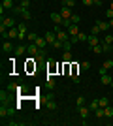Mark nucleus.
Masks as SVG:
<instances>
[{"label": "nucleus", "instance_id": "1", "mask_svg": "<svg viewBox=\"0 0 113 126\" xmlns=\"http://www.w3.org/2000/svg\"><path fill=\"white\" fill-rule=\"evenodd\" d=\"M19 40H27V34H28V28H27V23H19Z\"/></svg>", "mask_w": 113, "mask_h": 126}, {"label": "nucleus", "instance_id": "2", "mask_svg": "<svg viewBox=\"0 0 113 126\" xmlns=\"http://www.w3.org/2000/svg\"><path fill=\"white\" fill-rule=\"evenodd\" d=\"M2 25H4L6 28H13V26H15V17H4L2 15Z\"/></svg>", "mask_w": 113, "mask_h": 126}, {"label": "nucleus", "instance_id": "3", "mask_svg": "<svg viewBox=\"0 0 113 126\" xmlns=\"http://www.w3.org/2000/svg\"><path fill=\"white\" fill-rule=\"evenodd\" d=\"M27 89L25 85H19V83H10L6 87V90H15V92H23V90Z\"/></svg>", "mask_w": 113, "mask_h": 126}, {"label": "nucleus", "instance_id": "4", "mask_svg": "<svg viewBox=\"0 0 113 126\" xmlns=\"http://www.w3.org/2000/svg\"><path fill=\"white\" fill-rule=\"evenodd\" d=\"M59 13L64 17V19H72V15H74V13H72V8H68V6H62Z\"/></svg>", "mask_w": 113, "mask_h": 126}, {"label": "nucleus", "instance_id": "5", "mask_svg": "<svg viewBox=\"0 0 113 126\" xmlns=\"http://www.w3.org/2000/svg\"><path fill=\"white\" fill-rule=\"evenodd\" d=\"M77 111H79V117H81V119H87L89 113H91L89 105H77Z\"/></svg>", "mask_w": 113, "mask_h": 126}, {"label": "nucleus", "instance_id": "6", "mask_svg": "<svg viewBox=\"0 0 113 126\" xmlns=\"http://www.w3.org/2000/svg\"><path fill=\"white\" fill-rule=\"evenodd\" d=\"M43 38L47 40V43H49V45H53V43L57 42V34H55L53 30H47V32H45V36H43Z\"/></svg>", "mask_w": 113, "mask_h": 126}, {"label": "nucleus", "instance_id": "7", "mask_svg": "<svg viewBox=\"0 0 113 126\" xmlns=\"http://www.w3.org/2000/svg\"><path fill=\"white\" fill-rule=\"evenodd\" d=\"M8 115H15V109H10V107H6V105L2 104V107H0V117L4 119V117H8Z\"/></svg>", "mask_w": 113, "mask_h": 126}, {"label": "nucleus", "instance_id": "8", "mask_svg": "<svg viewBox=\"0 0 113 126\" xmlns=\"http://www.w3.org/2000/svg\"><path fill=\"white\" fill-rule=\"evenodd\" d=\"M87 43H89V47H94V45H100V40H98V36L96 34H91V36H89V40H87Z\"/></svg>", "mask_w": 113, "mask_h": 126}, {"label": "nucleus", "instance_id": "9", "mask_svg": "<svg viewBox=\"0 0 113 126\" xmlns=\"http://www.w3.org/2000/svg\"><path fill=\"white\" fill-rule=\"evenodd\" d=\"M38 51H40V47H38L36 43H32V45H27V53L30 55V57H36Z\"/></svg>", "mask_w": 113, "mask_h": 126}, {"label": "nucleus", "instance_id": "10", "mask_svg": "<svg viewBox=\"0 0 113 126\" xmlns=\"http://www.w3.org/2000/svg\"><path fill=\"white\" fill-rule=\"evenodd\" d=\"M51 21H53L55 25H62V23H64V17L60 15V13H51Z\"/></svg>", "mask_w": 113, "mask_h": 126}, {"label": "nucleus", "instance_id": "11", "mask_svg": "<svg viewBox=\"0 0 113 126\" xmlns=\"http://www.w3.org/2000/svg\"><path fill=\"white\" fill-rule=\"evenodd\" d=\"M2 51L4 53H11V51H15V49H13V45H11L8 40H2Z\"/></svg>", "mask_w": 113, "mask_h": 126}, {"label": "nucleus", "instance_id": "12", "mask_svg": "<svg viewBox=\"0 0 113 126\" xmlns=\"http://www.w3.org/2000/svg\"><path fill=\"white\" fill-rule=\"evenodd\" d=\"M111 81H113V77H111L109 74L100 75V83H102V85H111Z\"/></svg>", "mask_w": 113, "mask_h": 126}, {"label": "nucleus", "instance_id": "13", "mask_svg": "<svg viewBox=\"0 0 113 126\" xmlns=\"http://www.w3.org/2000/svg\"><path fill=\"white\" fill-rule=\"evenodd\" d=\"M66 30H68V34H70V36H77V34H79V26H77V25H70Z\"/></svg>", "mask_w": 113, "mask_h": 126}, {"label": "nucleus", "instance_id": "14", "mask_svg": "<svg viewBox=\"0 0 113 126\" xmlns=\"http://www.w3.org/2000/svg\"><path fill=\"white\" fill-rule=\"evenodd\" d=\"M98 23V26H100V30L102 32H108L111 26H109V21H96Z\"/></svg>", "mask_w": 113, "mask_h": 126}, {"label": "nucleus", "instance_id": "15", "mask_svg": "<svg viewBox=\"0 0 113 126\" xmlns=\"http://www.w3.org/2000/svg\"><path fill=\"white\" fill-rule=\"evenodd\" d=\"M34 43H36V45H38L40 49H45V45H49V43H47V40H45V38H40V36H38V40H36Z\"/></svg>", "mask_w": 113, "mask_h": 126}, {"label": "nucleus", "instance_id": "16", "mask_svg": "<svg viewBox=\"0 0 113 126\" xmlns=\"http://www.w3.org/2000/svg\"><path fill=\"white\" fill-rule=\"evenodd\" d=\"M17 38H19V28L17 26L10 28V40H17Z\"/></svg>", "mask_w": 113, "mask_h": 126}, {"label": "nucleus", "instance_id": "17", "mask_svg": "<svg viewBox=\"0 0 113 126\" xmlns=\"http://www.w3.org/2000/svg\"><path fill=\"white\" fill-rule=\"evenodd\" d=\"M62 60H64V64H70L72 62V51H64L62 53Z\"/></svg>", "mask_w": 113, "mask_h": 126}, {"label": "nucleus", "instance_id": "18", "mask_svg": "<svg viewBox=\"0 0 113 126\" xmlns=\"http://www.w3.org/2000/svg\"><path fill=\"white\" fill-rule=\"evenodd\" d=\"M27 10V8H23L21 4L19 6H15V8H13V10H11V13H13V15H23V11Z\"/></svg>", "mask_w": 113, "mask_h": 126}, {"label": "nucleus", "instance_id": "19", "mask_svg": "<svg viewBox=\"0 0 113 126\" xmlns=\"http://www.w3.org/2000/svg\"><path fill=\"white\" fill-rule=\"evenodd\" d=\"M15 57H21V55H25V53H27V47H25V45H19V47H15Z\"/></svg>", "mask_w": 113, "mask_h": 126}, {"label": "nucleus", "instance_id": "20", "mask_svg": "<svg viewBox=\"0 0 113 126\" xmlns=\"http://www.w3.org/2000/svg\"><path fill=\"white\" fill-rule=\"evenodd\" d=\"M2 6H4V10H13L15 6H13V0H2Z\"/></svg>", "mask_w": 113, "mask_h": 126}, {"label": "nucleus", "instance_id": "21", "mask_svg": "<svg viewBox=\"0 0 113 126\" xmlns=\"http://www.w3.org/2000/svg\"><path fill=\"white\" fill-rule=\"evenodd\" d=\"M34 58H36L38 62H43V60H45V51H43V49H40V51H38V55H36Z\"/></svg>", "mask_w": 113, "mask_h": 126}, {"label": "nucleus", "instance_id": "22", "mask_svg": "<svg viewBox=\"0 0 113 126\" xmlns=\"http://www.w3.org/2000/svg\"><path fill=\"white\" fill-rule=\"evenodd\" d=\"M47 89H49V90L55 89V79H53V75H51V74L47 75Z\"/></svg>", "mask_w": 113, "mask_h": 126}, {"label": "nucleus", "instance_id": "23", "mask_svg": "<svg viewBox=\"0 0 113 126\" xmlns=\"http://www.w3.org/2000/svg\"><path fill=\"white\" fill-rule=\"evenodd\" d=\"M98 107H100V100H92L91 104H89V109L91 111H96Z\"/></svg>", "mask_w": 113, "mask_h": 126}, {"label": "nucleus", "instance_id": "24", "mask_svg": "<svg viewBox=\"0 0 113 126\" xmlns=\"http://www.w3.org/2000/svg\"><path fill=\"white\" fill-rule=\"evenodd\" d=\"M27 40H28L30 43H34V42L38 40V34H36V32H28V34H27Z\"/></svg>", "mask_w": 113, "mask_h": 126}, {"label": "nucleus", "instance_id": "25", "mask_svg": "<svg viewBox=\"0 0 113 126\" xmlns=\"http://www.w3.org/2000/svg\"><path fill=\"white\" fill-rule=\"evenodd\" d=\"M94 115H96V119H104V117H106V113H104V107H98V109L94 111Z\"/></svg>", "mask_w": 113, "mask_h": 126}, {"label": "nucleus", "instance_id": "26", "mask_svg": "<svg viewBox=\"0 0 113 126\" xmlns=\"http://www.w3.org/2000/svg\"><path fill=\"white\" fill-rule=\"evenodd\" d=\"M75 38H77V43H79V42H87V40H89V36H87V34H83V32H79Z\"/></svg>", "mask_w": 113, "mask_h": 126}, {"label": "nucleus", "instance_id": "27", "mask_svg": "<svg viewBox=\"0 0 113 126\" xmlns=\"http://www.w3.org/2000/svg\"><path fill=\"white\" fill-rule=\"evenodd\" d=\"M72 47H74V43H72L70 40H66L64 45H62V49H64V51H72Z\"/></svg>", "mask_w": 113, "mask_h": 126}, {"label": "nucleus", "instance_id": "28", "mask_svg": "<svg viewBox=\"0 0 113 126\" xmlns=\"http://www.w3.org/2000/svg\"><path fill=\"white\" fill-rule=\"evenodd\" d=\"M104 113H106L108 119H111V117H113V107H109V105H108V107H104Z\"/></svg>", "mask_w": 113, "mask_h": 126}, {"label": "nucleus", "instance_id": "29", "mask_svg": "<svg viewBox=\"0 0 113 126\" xmlns=\"http://www.w3.org/2000/svg\"><path fill=\"white\" fill-rule=\"evenodd\" d=\"M23 19H27V21H30V19H34V15H32V13H30L28 10H25V11H23Z\"/></svg>", "mask_w": 113, "mask_h": 126}, {"label": "nucleus", "instance_id": "30", "mask_svg": "<svg viewBox=\"0 0 113 126\" xmlns=\"http://www.w3.org/2000/svg\"><path fill=\"white\" fill-rule=\"evenodd\" d=\"M108 105H109V100L106 96H102V98H100V107H108Z\"/></svg>", "mask_w": 113, "mask_h": 126}, {"label": "nucleus", "instance_id": "31", "mask_svg": "<svg viewBox=\"0 0 113 126\" xmlns=\"http://www.w3.org/2000/svg\"><path fill=\"white\" fill-rule=\"evenodd\" d=\"M91 51L94 53V55H100V53H104V49H102V45H94V47H92Z\"/></svg>", "mask_w": 113, "mask_h": 126}, {"label": "nucleus", "instance_id": "32", "mask_svg": "<svg viewBox=\"0 0 113 126\" xmlns=\"http://www.w3.org/2000/svg\"><path fill=\"white\" fill-rule=\"evenodd\" d=\"M102 42H106V43H109V45H113V34H106V38H104Z\"/></svg>", "mask_w": 113, "mask_h": 126}, {"label": "nucleus", "instance_id": "33", "mask_svg": "<svg viewBox=\"0 0 113 126\" xmlns=\"http://www.w3.org/2000/svg\"><path fill=\"white\" fill-rule=\"evenodd\" d=\"M102 49H104V53H109L113 49V45H109V43H106V42H102Z\"/></svg>", "mask_w": 113, "mask_h": 126}, {"label": "nucleus", "instance_id": "34", "mask_svg": "<svg viewBox=\"0 0 113 126\" xmlns=\"http://www.w3.org/2000/svg\"><path fill=\"white\" fill-rule=\"evenodd\" d=\"M98 32H102V30H100L98 23H94V25H92V28H91V34H98Z\"/></svg>", "mask_w": 113, "mask_h": 126}, {"label": "nucleus", "instance_id": "35", "mask_svg": "<svg viewBox=\"0 0 113 126\" xmlns=\"http://www.w3.org/2000/svg\"><path fill=\"white\" fill-rule=\"evenodd\" d=\"M104 68H106V70H111L113 68V60H109V58H108V60H104Z\"/></svg>", "mask_w": 113, "mask_h": 126}, {"label": "nucleus", "instance_id": "36", "mask_svg": "<svg viewBox=\"0 0 113 126\" xmlns=\"http://www.w3.org/2000/svg\"><path fill=\"white\" fill-rule=\"evenodd\" d=\"M75 104L77 105H85V96H77V98H75Z\"/></svg>", "mask_w": 113, "mask_h": 126}, {"label": "nucleus", "instance_id": "37", "mask_svg": "<svg viewBox=\"0 0 113 126\" xmlns=\"http://www.w3.org/2000/svg\"><path fill=\"white\" fill-rule=\"evenodd\" d=\"M79 68L83 70V72H87V70H91V64H89V62L85 60V62H81V66H79Z\"/></svg>", "mask_w": 113, "mask_h": 126}, {"label": "nucleus", "instance_id": "38", "mask_svg": "<svg viewBox=\"0 0 113 126\" xmlns=\"http://www.w3.org/2000/svg\"><path fill=\"white\" fill-rule=\"evenodd\" d=\"M72 23H74V25H79V21H81V17L79 15H72V19H70Z\"/></svg>", "mask_w": 113, "mask_h": 126}, {"label": "nucleus", "instance_id": "39", "mask_svg": "<svg viewBox=\"0 0 113 126\" xmlns=\"http://www.w3.org/2000/svg\"><path fill=\"white\" fill-rule=\"evenodd\" d=\"M62 45H64V42H60V40H57V42L53 43V47H55V49H62Z\"/></svg>", "mask_w": 113, "mask_h": 126}, {"label": "nucleus", "instance_id": "40", "mask_svg": "<svg viewBox=\"0 0 113 126\" xmlns=\"http://www.w3.org/2000/svg\"><path fill=\"white\" fill-rule=\"evenodd\" d=\"M81 2H83V6H87V8L94 6V0H81Z\"/></svg>", "mask_w": 113, "mask_h": 126}, {"label": "nucleus", "instance_id": "41", "mask_svg": "<svg viewBox=\"0 0 113 126\" xmlns=\"http://www.w3.org/2000/svg\"><path fill=\"white\" fill-rule=\"evenodd\" d=\"M47 107H49L51 111H53V109H57V104H55L53 100H49V102H47Z\"/></svg>", "mask_w": 113, "mask_h": 126}, {"label": "nucleus", "instance_id": "42", "mask_svg": "<svg viewBox=\"0 0 113 126\" xmlns=\"http://www.w3.org/2000/svg\"><path fill=\"white\" fill-rule=\"evenodd\" d=\"M0 100H2V104H4V102L8 100V92H4V90H2V92H0Z\"/></svg>", "mask_w": 113, "mask_h": 126}, {"label": "nucleus", "instance_id": "43", "mask_svg": "<svg viewBox=\"0 0 113 126\" xmlns=\"http://www.w3.org/2000/svg\"><path fill=\"white\" fill-rule=\"evenodd\" d=\"M62 6H68V8H74V6H75V0H66V4H62Z\"/></svg>", "mask_w": 113, "mask_h": 126}, {"label": "nucleus", "instance_id": "44", "mask_svg": "<svg viewBox=\"0 0 113 126\" xmlns=\"http://www.w3.org/2000/svg\"><path fill=\"white\" fill-rule=\"evenodd\" d=\"M106 15H108V21H109V19H113V10H111V8H108V11H106Z\"/></svg>", "mask_w": 113, "mask_h": 126}, {"label": "nucleus", "instance_id": "45", "mask_svg": "<svg viewBox=\"0 0 113 126\" xmlns=\"http://www.w3.org/2000/svg\"><path fill=\"white\" fill-rule=\"evenodd\" d=\"M21 6L28 10V6H30V0H21Z\"/></svg>", "mask_w": 113, "mask_h": 126}, {"label": "nucleus", "instance_id": "46", "mask_svg": "<svg viewBox=\"0 0 113 126\" xmlns=\"http://www.w3.org/2000/svg\"><path fill=\"white\" fill-rule=\"evenodd\" d=\"M72 79H74V83H77V85L81 83V77H79V75H72Z\"/></svg>", "mask_w": 113, "mask_h": 126}, {"label": "nucleus", "instance_id": "47", "mask_svg": "<svg viewBox=\"0 0 113 126\" xmlns=\"http://www.w3.org/2000/svg\"><path fill=\"white\" fill-rule=\"evenodd\" d=\"M98 74H100V75H104V74H108V70H106V68H104V66H102V68L98 70Z\"/></svg>", "mask_w": 113, "mask_h": 126}, {"label": "nucleus", "instance_id": "48", "mask_svg": "<svg viewBox=\"0 0 113 126\" xmlns=\"http://www.w3.org/2000/svg\"><path fill=\"white\" fill-rule=\"evenodd\" d=\"M94 6H102V0H94Z\"/></svg>", "mask_w": 113, "mask_h": 126}, {"label": "nucleus", "instance_id": "49", "mask_svg": "<svg viewBox=\"0 0 113 126\" xmlns=\"http://www.w3.org/2000/svg\"><path fill=\"white\" fill-rule=\"evenodd\" d=\"M109 26H111V28H113V19H109Z\"/></svg>", "mask_w": 113, "mask_h": 126}, {"label": "nucleus", "instance_id": "50", "mask_svg": "<svg viewBox=\"0 0 113 126\" xmlns=\"http://www.w3.org/2000/svg\"><path fill=\"white\" fill-rule=\"evenodd\" d=\"M109 8H111V10H113V0H111V4H109Z\"/></svg>", "mask_w": 113, "mask_h": 126}, {"label": "nucleus", "instance_id": "51", "mask_svg": "<svg viewBox=\"0 0 113 126\" xmlns=\"http://www.w3.org/2000/svg\"><path fill=\"white\" fill-rule=\"evenodd\" d=\"M60 2H62V4H66V0H60Z\"/></svg>", "mask_w": 113, "mask_h": 126}, {"label": "nucleus", "instance_id": "52", "mask_svg": "<svg viewBox=\"0 0 113 126\" xmlns=\"http://www.w3.org/2000/svg\"><path fill=\"white\" fill-rule=\"evenodd\" d=\"M111 89H113V81H111Z\"/></svg>", "mask_w": 113, "mask_h": 126}]
</instances>
